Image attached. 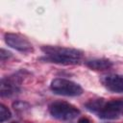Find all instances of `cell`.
Wrapping results in <instances>:
<instances>
[{"mask_svg": "<svg viewBox=\"0 0 123 123\" xmlns=\"http://www.w3.org/2000/svg\"><path fill=\"white\" fill-rule=\"evenodd\" d=\"M41 50L45 55L42 60L63 65L79 63L83 58V53L75 48L44 45L41 47Z\"/></svg>", "mask_w": 123, "mask_h": 123, "instance_id": "obj_1", "label": "cell"}, {"mask_svg": "<svg viewBox=\"0 0 123 123\" xmlns=\"http://www.w3.org/2000/svg\"><path fill=\"white\" fill-rule=\"evenodd\" d=\"M49 112L54 118L62 121L72 120L80 114V111L75 106L64 101H57L50 104Z\"/></svg>", "mask_w": 123, "mask_h": 123, "instance_id": "obj_2", "label": "cell"}, {"mask_svg": "<svg viewBox=\"0 0 123 123\" xmlns=\"http://www.w3.org/2000/svg\"><path fill=\"white\" fill-rule=\"evenodd\" d=\"M50 88L54 93L62 96H79L83 93V88L79 84L63 78L54 79Z\"/></svg>", "mask_w": 123, "mask_h": 123, "instance_id": "obj_3", "label": "cell"}, {"mask_svg": "<svg viewBox=\"0 0 123 123\" xmlns=\"http://www.w3.org/2000/svg\"><path fill=\"white\" fill-rule=\"evenodd\" d=\"M22 82V77L18 74L12 75L9 77H4L1 79L0 83V94L2 97H11L17 93L20 89V85Z\"/></svg>", "mask_w": 123, "mask_h": 123, "instance_id": "obj_4", "label": "cell"}, {"mask_svg": "<svg viewBox=\"0 0 123 123\" xmlns=\"http://www.w3.org/2000/svg\"><path fill=\"white\" fill-rule=\"evenodd\" d=\"M103 119H117L123 116V101L111 100L105 103L104 107L97 113Z\"/></svg>", "mask_w": 123, "mask_h": 123, "instance_id": "obj_5", "label": "cell"}, {"mask_svg": "<svg viewBox=\"0 0 123 123\" xmlns=\"http://www.w3.org/2000/svg\"><path fill=\"white\" fill-rule=\"evenodd\" d=\"M5 42L8 46L20 51V52H31L33 50L32 43L23 36L14 33H7L4 37Z\"/></svg>", "mask_w": 123, "mask_h": 123, "instance_id": "obj_6", "label": "cell"}, {"mask_svg": "<svg viewBox=\"0 0 123 123\" xmlns=\"http://www.w3.org/2000/svg\"><path fill=\"white\" fill-rule=\"evenodd\" d=\"M103 86L111 92L123 93V76L118 74H109L101 78Z\"/></svg>", "mask_w": 123, "mask_h": 123, "instance_id": "obj_7", "label": "cell"}, {"mask_svg": "<svg viewBox=\"0 0 123 123\" xmlns=\"http://www.w3.org/2000/svg\"><path fill=\"white\" fill-rule=\"evenodd\" d=\"M86 65L92 70L102 71L110 69L112 66V62L108 59H93L87 61L86 62Z\"/></svg>", "mask_w": 123, "mask_h": 123, "instance_id": "obj_8", "label": "cell"}, {"mask_svg": "<svg viewBox=\"0 0 123 123\" xmlns=\"http://www.w3.org/2000/svg\"><path fill=\"white\" fill-rule=\"evenodd\" d=\"M105 101L103 98H99V99H91L89 101H87L86 103V110H88L89 111H92V112H95V113H98L101 109L104 107L105 105Z\"/></svg>", "mask_w": 123, "mask_h": 123, "instance_id": "obj_9", "label": "cell"}, {"mask_svg": "<svg viewBox=\"0 0 123 123\" xmlns=\"http://www.w3.org/2000/svg\"><path fill=\"white\" fill-rule=\"evenodd\" d=\"M12 108L13 110L18 112V113H23L25 111H27L30 108V105L26 102H22V101H16L12 103Z\"/></svg>", "mask_w": 123, "mask_h": 123, "instance_id": "obj_10", "label": "cell"}, {"mask_svg": "<svg viewBox=\"0 0 123 123\" xmlns=\"http://www.w3.org/2000/svg\"><path fill=\"white\" fill-rule=\"evenodd\" d=\"M12 117V113L10 110L3 104L0 105V122H5L6 120L10 119Z\"/></svg>", "mask_w": 123, "mask_h": 123, "instance_id": "obj_11", "label": "cell"}, {"mask_svg": "<svg viewBox=\"0 0 123 123\" xmlns=\"http://www.w3.org/2000/svg\"><path fill=\"white\" fill-rule=\"evenodd\" d=\"M0 57H1V61L4 62L5 60H7V59H9V58L12 57V53L10 51H7V50H5V49L2 48L1 49V53H0Z\"/></svg>", "mask_w": 123, "mask_h": 123, "instance_id": "obj_12", "label": "cell"}, {"mask_svg": "<svg viewBox=\"0 0 123 123\" xmlns=\"http://www.w3.org/2000/svg\"><path fill=\"white\" fill-rule=\"evenodd\" d=\"M78 123H91V121H90L87 117L83 116V117H81V118L78 120Z\"/></svg>", "mask_w": 123, "mask_h": 123, "instance_id": "obj_13", "label": "cell"}, {"mask_svg": "<svg viewBox=\"0 0 123 123\" xmlns=\"http://www.w3.org/2000/svg\"><path fill=\"white\" fill-rule=\"evenodd\" d=\"M12 123H17V122H12Z\"/></svg>", "mask_w": 123, "mask_h": 123, "instance_id": "obj_14", "label": "cell"}]
</instances>
